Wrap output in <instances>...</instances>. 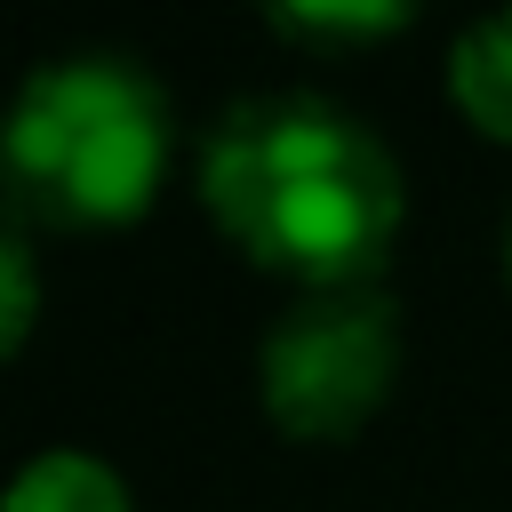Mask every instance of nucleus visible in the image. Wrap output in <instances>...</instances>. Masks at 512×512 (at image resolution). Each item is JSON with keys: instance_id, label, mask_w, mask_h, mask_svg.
Returning <instances> with one entry per match:
<instances>
[{"instance_id": "f257e3e1", "label": "nucleus", "mask_w": 512, "mask_h": 512, "mask_svg": "<svg viewBox=\"0 0 512 512\" xmlns=\"http://www.w3.org/2000/svg\"><path fill=\"white\" fill-rule=\"evenodd\" d=\"M200 200L248 264L296 288H344L384 272L408 176L352 104L320 88H248L200 136Z\"/></svg>"}, {"instance_id": "f03ea898", "label": "nucleus", "mask_w": 512, "mask_h": 512, "mask_svg": "<svg viewBox=\"0 0 512 512\" xmlns=\"http://www.w3.org/2000/svg\"><path fill=\"white\" fill-rule=\"evenodd\" d=\"M176 160V104L128 48L40 56L8 104V224H120L144 216Z\"/></svg>"}, {"instance_id": "7ed1b4c3", "label": "nucleus", "mask_w": 512, "mask_h": 512, "mask_svg": "<svg viewBox=\"0 0 512 512\" xmlns=\"http://www.w3.org/2000/svg\"><path fill=\"white\" fill-rule=\"evenodd\" d=\"M400 384V296L384 280L296 288L256 344V400L296 440L360 432Z\"/></svg>"}, {"instance_id": "20e7f679", "label": "nucleus", "mask_w": 512, "mask_h": 512, "mask_svg": "<svg viewBox=\"0 0 512 512\" xmlns=\"http://www.w3.org/2000/svg\"><path fill=\"white\" fill-rule=\"evenodd\" d=\"M8 512H136V488L96 448H40L16 464Z\"/></svg>"}, {"instance_id": "39448f33", "label": "nucleus", "mask_w": 512, "mask_h": 512, "mask_svg": "<svg viewBox=\"0 0 512 512\" xmlns=\"http://www.w3.org/2000/svg\"><path fill=\"white\" fill-rule=\"evenodd\" d=\"M448 96L480 136L512 144V8H488L448 40Z\"/></svg>"}, {"instance_id": "423d86ee", "label": "nucleus", "mask_w": 512, "mask_h": 512, "mask_svg": "<svg viewBox=\"0 0 512 512\" xmlns=\"http://www.w3.org/2000/svg\"><path fill=\"white\" fill-rule=\"evenodd\" d=\"M408 16H416L408 0H280L272 32L296 40V48H360V40L400 32Z\"/></svg>"}, {"instance_id": "0eeeda50", "label": "nucleus", "mask_w": 512, "mask_h": 512, "mask_svg": "<svg viewBox=\"0 0 512 512\" xmlns=\"http://www.w3.org/2000/svg\"><path fill=\"white\" fill-rule=\"evenodd\" d=\"M32 320H40V248L24 224H8L0 232V344L16 352L32 336Z\"/></svg>"}, {"instance_id": "6e6552de", "label": "nucleus", "mask_w": 512, "mask_h": 512, "mask_svg": "<svg viewBox=\"0 0 512 512\" xmlns=\"http://www.w3.org/2000/svg\"><path fill=\"white\" fill-rule=\"evenodd\" d=\"M504 280H512V208H504Z\"/></svg>"}]
</instances>
